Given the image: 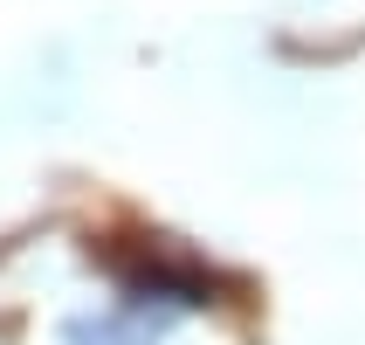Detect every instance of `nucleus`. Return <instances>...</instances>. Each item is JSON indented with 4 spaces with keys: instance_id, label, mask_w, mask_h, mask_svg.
Here are the masks:
<instances>
[{
    "instance_id": "nucleus-1",
    "label": "nucleus",
    "mask_w": 365,
    "mask_h": 345,
    "mask_svg": "<svg viewBox=\"0 0 365 345\" xmlns=\"http://www.w3.org/2000/svg\"><path fill=\"white\" fill-rule=\"evenodd\" d=\"M110 269H118V284L131 290V297H165V304H207V276L186 249H173V242H138L131 256H110Z\"/></svg>"
},
{
    "instance_id": "nucleus-2",
    "label": "nucleus",
    "mask_w": 365,
    "mask_h": 345,
    "mask_svg": "<svg viewBox=\"0 0 365 345\" xmlns=\"http://www.w3.org/2000/svg\"><path fill=\"white\" fill-rule=\"evenodd\" d=\"M69 345H152L159 339V318L145 311H103V318H69L62 325Z\"/></svg>"
}]
</instances>
